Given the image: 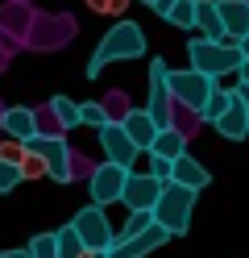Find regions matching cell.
Returning a JSON list of instances; mask_svg holds the SVG:
<instances>
[{"label": "cell", "mask_w": 249, "mask_h": 258, "mask_svg": "<svg viewBox=\"0 0 249 258\" xmlns=\"http://www.w3.org/2000/svg\"><path fill=\"white\" fill-rule=\"evenodd\" d=\"M145 54V34H141V25L137 21H116L104 38L96 42V50L88 58V79H96L104 67H112V62H133V58H141Z\"/></svg>", "instance_id": "6da1fadb"}, {"label": "cell", "mask_w": 249, "mask_h": 258, "mask_svg": "<svg viewBox=\"0 0 249 258\" xmlns=\"http://www.w3.org/2000/svg\"><path fill=\"white\" fill-rule=\"evenodd\" d=\"M187 58H191V67L195 71H204L212 79H220V75H232V71H241V50L232 42H208V38H191L187 42Z\"/></svg>", "instance_id": "7a4b0ae2"}, {"label": "cell", "mask_w": 249, "mask_h": 258, "mask_svg": "<svg viewBox=\"0 0 249 258\" xmlns=\"http://www.w3.org/2000/svg\"><path fill=\"white\" fill-rule=\"evenodd\" d=\"M195 196L199 191H191V187H179V183H166L162 187V200H158V208H154V221L162 225L171 237H183L191 229V213H195Z\"/></svg>", "instance_id": "3957f363"}, {"label": "cell", "mask_w": 249, "mask_h": 258, "mask_svg": "<svg viewBox=\"0 0 249 258\" xmlns=\"http://www.w3.org/2000/svg\"><path fill=\"white\" fill-rule=\"evenodd\" d=\"M166 84H171L175 104L191 108L195 117H199V108H204L212 96H216V79L204 75V71H195V67H187V71H171V75H166Z\"/></svg>", "instance_id": "277c9868"}, {"label": "cell", "mask_w": 249, "mask_h": 258, "mask_svg": "<svg viewBox=\"0 0 249 258\" xmlns=\"http://www.w3.org/2000/svg\"><path fill=\"white\" fill-rule=\"evenodd\" d=\"M71 225H75V233L83 237V246H88L92 254H108L112 250L116 233H112V225H108V217H104V208H100V204L79 208V213L71 217Z\"/></svg>", "instance_id": "5b68a950"}, {"label": "cell", "mask_w": 249, "mask_h": 258, "mask_svg": "<svg viewBox=\"0 0 249 258\" xmlns=\"http://www.w3.org/2000/svg\"><path fill=\"white\" fill-rule=\"evenodd\" d=\"M25 150L46 158V171H50L54 183H71L75 179V154H71V146H66V138H42L38 134L33 142H25Z\"/></svg>", "instance_id": "8992f818"}, {"label": "cell", "mask_w": 249, "mask_h": 258, "mask_svg": "<svg viewBox=\"0 0 249 258\" xmlns=\"http://www.w3.org/2000/svg\"><path fill=\"white\" fill-rule=\"evenodd\" d=\"M166 75H171L166 58H149V104H145V112L158 121V129H171V104H175Z\"/></svg>", "instance_id": "52a82bcc"}, {"label": "cell", "mask_w": 249, "mask_h": 258, "mask_svg": "<svg viewBox=\"0 0 249 258\" xmlns=\"http://www.w3.org/2000/svg\"><path fill=\"white\" fill-rule=\"evenodd\" d=\"M129 175L133 171H125V167H116V163H100L96 171H92V179H88V191H92V204H116L125 196V183H129Z\"/></svg>", "instance_id": "ba28073f"}, {"label": "cell", "mask_w": 249, "mask_h": 258, "mask_svg": "<svg viewBox=\"0 0 249 258\" xmlns=\"http://www.w3.org/2000/svg\"><path fill=\"white\" fill-rule=\"evenodd\" d=\"M162 179H154L149 171H133L129 175V183H125V196H121V204L129 208V213H154L158 208V200H162Z\"/></svg>", "instance_id": "9c48e42d"}, {"label": "cell", "mask_w": 249, "mask_h": 258, "mask_svg": "<svg viewBox=\"0 0 249 258\" xmlns=\"http://www.w3.org/2000/svg\"><path fill=\"white\" fill-rule=\"evenodd\" d=\"M100 146H104L108 163L125 167V171H133V163H137V154H141L137 146H133V138L125 134V125H121V121H112V125L100 129Z\"/></svg>", "instance_id": "30bf717a"}, {"label": "cell", "mask_w": 249, "mask_h": 258, "mask_svg": "<svg viewBox=\"0 0 249 258\" xmlns=\"http://www.w3.org/2000/svg\"><path fill=\"white\" fill-rule=\"evenodd\" d=\"M166 241H171V233H166L162 225H154V229H145V233L129 237V241H116V246H112V250H108L104 258H145V254L162 250Z\"/></svg>", "instance_id": "8fae6325"}, {"label": "cell", "mask_w": 249, "mask_h": 258, "mask_svg": "<svg viewBox=\"0 0 249 258\" xmlns=\"http://www.w3.org/2000/svg\"><path fill=\"white\" fill-rule=\"evenodd\" d=\"M121 125H125V134L133 138V146H137V150H145V154L154 150V142H158V134H162V129H158V121L149 117L145 108H129L125 117H121Z\"/></svg>", "instance_id": "7c38bea8"}, {"label": "cell", "mask_w": 249, "mask_h": 258, "mask_svg": "<svg viewBox=\"0 0 249 258\" xmlns=\"http://www.w3.org/2000/svg\"><path fill=\"white\" fill-rule=\"evenodd\" d=\"M0 129L13 138V142H33L38 138V112L25 108V104H13L0 112Z\"/></svg>", "instance_id": "4fadbf2b"}, {"label": "cell", "mask_w": 249, "mask_h": 258, "mask_svg": "<svg viewBox=\"0 0 249 258\" xmlns=\"http://www.w3.org/2000/svg\"><path fill=\"white\" fill-rule=\"evenodd\" d=\"M216 9H220V21H224V34L228 42L237 46L249 38V0H216Z\"/></svg>", "instance_id": "5bb4252c"}, {"label": "cell", "mask_w": 249, "mask_h": 258, "mask_svg": "<svg viewBox=\"0 0 249 258\" xmlns=\"http://www.w3.org/2000/svg\"><path fill=\"white\" fill-rule=\"evenodd\" d=\"M171 183H179V187H191V191H204V187L212 183V171H208L204 163H199V158H191V154H183V158H175Z\"/></svg>", "instance_id": "9a60e30c"}, {"label": "cell", "mask_w": 249, "mask_h": 258, "mask_svg": "<svg viewBox=\"0 0 249 258\" xmlns=\"http://www.w3.org/2000/svg\"><path fill=\"white\" fill-rule=\"evenodd\" d=\"M195 29H199V38H208V42H228L216 0H195Z\"/></svg>", "instance_id": "2e32d148"}, {"label": "cell", "mask_w": 249, "mask_h": 258, "mask_svg": "<svg viewBox=\"0 0 249 258\" xmlns=\"http://www.w3.org/2000/svg\"><path fill=\"white\" fill-rule=\"evenodd\" d=\"M216 134L228 138V142H245V138H249V112H245V104L237 100V92H232L228 112H224L220 121H216Z\"/></svg>", "instance_id": "e0dca14e"}, {"label": "cell", "mask_w": 249, "mask_h": 258, "mask_svg": "<svg viewBox=\"0 0 249 258\" xmlns=\"http://www.w3.org/2000/svg\"><path fill=\"white\" fill-rule=\"evenodd\" d=\"M154 13L162 21L179 25V29H195V0H162Z\"/></svg>", "instance_id": "ac0fdd59"}, {"label": "cell", "mask_w": 249, "mask_h": 258, "mask_svg": "<svg viewBox=\"0 0 249 258\" xmlns=\"http://www.w3.org/2000/svg\"><path fill=\"white\" fill-rule=\"evenodd\" d=\"M154 158H166V163H175V158H183L187 154V138L179 134V125H171V129H162L158 134V142H154V150H149Z\"/></svg>", "instance_id": "d6986e66"}, {"label": "cell", "mask_w": 249, "mask_h": 258, "mask_svg": "<svg viewBox=\"0 0 249 258\" xmlns=\"http://www.w3.org/2000/svg\"><path fill=\"white\" fill-rule=\"evenodd\" d=\"M79 125H92L96 134H100L104 125H112V117H108L104 100H79Z\"/></svg>", "instance_id": "ffe728a7"}, {"label": "cell", "mask_w": 249, "mask_h": 258, "mask_svg": "<svg viewBox=\"0 0 249 258\" xmlns=\"http://www.w3.org/2000/svg\"><path fill=\"white\" fill-rule=\"evenodd\" d=\"M154 213H129V221L121 225V229H116V241H129V237H137V233H145V229H154ZM112 241V246H116Z\"/></svg>", "instance_id": "44dd1931"}, {"label": "cell", "mask_w": 249, "mask_h": 258, "mask_svg": "<svg viewBox=\"0 0 249 258\" xmlns=\"http://www.w3.org/2000/svg\"><path fill=\"white\" fill-rule=\"evenodd\" d=\"M50 112H54V121L62 129H75L79 125V104L71 100V96H54V100H50Z\"/></svg>", "instance_id": "7402d4cb"}, {"label": "cell", "mask_w": 249, "mask_h": 258, "mask_svg": "<svg viewBox=\"0 0 249 258\" xmlns=\"http://www.w3.org/2000/svg\"><path fill=\"white\" fill-rule=\"evenodd\" d=\"M83 254H88V246L75 233V225H62L58 229V258H83Z\"/></svg>", "instance_id": "603a6c76"}, {"label": "cell", "mask_w": 249, "mask_h": 258, "mask_svg": "<svg viewBox=\"0 0 249 258\" xmlns=\"http://www.w3.org/2000/svg\"><path fill=\"white\" fill-rule=\"evenodd\" d=\"M228 104H232V92H224V88H216V96H212V100L204 104V108H199V121H220L224 117V112H228Z\"/></svg>", "instance_id": "cb8c5ba5"}, {"label": "cell", "mask_w": 249, "mask_h": 258, "mask_svg": "<svg viewBox=\"0 0 249 258\" xmlns=\"http://www.w3.org/2000/svg\"><path fill=\"white\" fill-rule=\"evenodd\" d=\"M29 254H33V258H58V233H38V237H29Z\"/></svg>", "instance_id": "d4e9b609"}, {"label": "cell", "mask_w": 249, "mask_h": 258, "mask_svg": "<svg viewBox=\"0 0 249 258\" xmlns=\"http://www.w3.org/2000/svg\"><path fill=\"white\" fill-rule=\"evenodd\" d=\"M46 158L42 154H33V150H25V158H21V179H46Z\"/></svg>", "instance_id": "484cf974"}, {"label": "cell", "mask_w": 249, "mask_h": 258, "mask_svg": "<svg viewBox=\"0 0 249 258\" xmlns=\"http://www.w3.org/2000/svg\"><path fill=\"white\" fill-rule=\"evenodd\" d=\"M17 183H25V179H21V167H13V163H5V158H0V196H5V191H13Z\"/></svg>", "instance_id": "4316f807"}, {"label": "cell", "mask_w": 249, "mask_h": 258, "mask_svg": "<svg viewBox=\"0 0 249 258\" xmlns=\"http://www.w3.org/2000/svg\"><path fill=\"white\" fill-rule=\"evenodd\" d=\"M0 158H5V163H13V167H21V158H25V142L5 138V142H0Z\"/></svg>", "instance_id": "83f0119b"}, {"label": "cell", "mask_w": 249, "mask_h": 258, "mask_svg": "<svg viewBox=\"0 0 249 258\" xmlns=\"http://www.w3.org/2000/svg\"><path fill=\"white\" fill-rule=\"evenodd\" d=\"M88 9L92 13H104V17H116V13L129 9V0H88Z\"/></svg>", "instance_id": "f1b7e54d"}, {"label": "cell", "mask_w": 249, "mask_h": 258, "mask_svg": "<svg viewBox=\"0 0 249 258\" xmlns=\"http://www.w3.org/2000/svg\"><path fill=\"white\" fill-rule=\"evenodd\" d=\"M0 258H33V254H29V246H25V250H0Z\"/></svg>", "instance_id": "f546056e"}, {"label": "cell", "mask_w": 249, "mask_h": 258, "mask_svg": "<svg viewBox=\"0 0 249 258\" xmlns=\"http://www.w3.org/2000/svg\"><path fill=\"white\" fill-rule=\"evenodd\" d=\"M232 92H237V100H241V104H245V112H249V88H241V84H237Z\"/></svg>", "instance_id": "4dcf8cb0"}, {"label": "cell", "mask_w": 249, "mask_h": 258, "mask_svg": "<svg viewBox=\"0 0 249 258\" xmlns=\"http://www.w3.org/2000/svg\"><path fill=\"white\" fill-rule=\"evenodd\" d=\"M237 79H241V88H249V62H241V71H237Z\"/></svg>", "instance_id": "1f68e13d"}, {"label": "cell", "mask_w": 249, "mask_h": 258, "mask_svg": "<svg viewBox=\"0 0 249 258\" xmlns=\"http://www.w3.org/2000/svg\"><path fill=\"white\" fill-rule=\"evenodd\" d=\"M237 50H241V58L249 62V38H245V42H237Z\"/></svg>", "instance_id": "d6a6232c"}, {"label": "cell", "mask_w": 249, "mask_h": 258, "mask_svg": "<svg viewBox=\"0 0 249 258\" xmlns=\"http://www.w3.org/2000/svg\"><path fill=\"white\" fill-rule=\"evenodd\" d=\"M141 5H149V9H158V5H162V0H141Z\"/></svg>", "instance_id": "836d02e7"}]
</instances>
